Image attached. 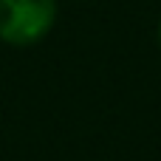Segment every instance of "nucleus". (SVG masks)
<instances>
[{"mask_svg": "<svg viewBox=\"0 0 161 161\" xmlns=\"http://www.w3.org/2000/svg\"><path fill=\"white\" fill-rule=\"evenodd\" d=\"M57 17V0H0V37L11 45L37 42Z\"/></svg>", "mask_w": 161, "mask_h": 161, "instance_id": "1", "label": "nucleus"}]
</instances>
